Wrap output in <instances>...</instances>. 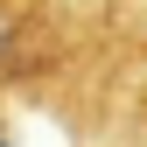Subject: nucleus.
I'll return each instance as SVG.
<instances>
[{"mask_svg": "<svg viewBox=\"0 0 147 147\" xmlns=\"http://www.w3.org/2000/svg\"><path fill=\"white\" fill-rule=\"evenodd\" d=\"M49 35V0H0V77H21Z\"/></svg>", "mask_w": 147, "mask_h": 147, "instance_id": "1", "label": "nucleus"}, {"mask_svg": "<svg viewBox=\"0 0 147 147\" xmlns=\"http://www.w3.org/2000/svg\"><path fill=\"white\" fill-rule=\"evenodd\" d=\"M140 126H147V84H140Z\"/></svg>", "mask_w": 147, "mask_h": 147, "instance_id": "2", "label": "nucleus"}]
</instances>
